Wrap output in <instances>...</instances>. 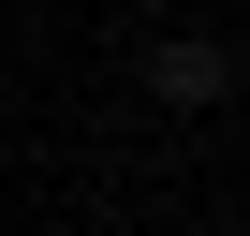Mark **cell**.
I'll return each instance as SVG.
<instances>
[{
  "label": "cell",
  "mask_w": 250,
  "mask_h": 236,
  "mask_svg": "<svg viewBox=\"0 0 250 236\" xmlns=\"http://www.w3.org/2000/svg\"><path fill=\"white\" fill-rule=\"evenodd\" d=\"M147 89H162V103H221V89H235V59H221L206 30H177V45H147Z\"/></svg>",
  "instance_id": "cell-1"
}]
</instances>
